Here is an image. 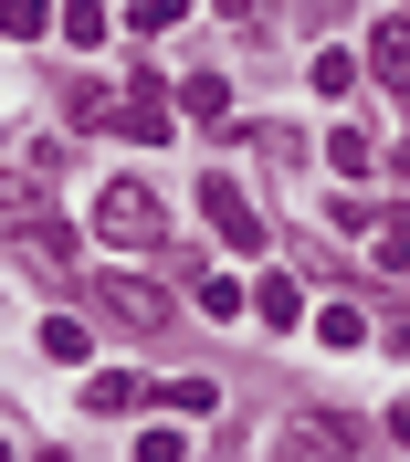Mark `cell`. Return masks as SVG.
I'll list each match as a JSON object with an SVG mask.
<instances>
[{"mask_svg": "<svg viewBox=\"0 0 410 462\" xmlns=\"http://www.w3.org/2000/svg\"><path fill=\"white\" fill-rule=\"evenodd\" d=\"M0 231L11 242H32V263H63L74 242H63V221H53V189L42 179H0Z\"/></svg>", "mask_w": 410, "mask_h": 462, "instance_id": "obj_1", "label": "cell"}, {"mask_svg": "<svg viewBox=\"0 0 410 462\" xmlns=\"http://www.w3.org/2000/svg\"><path fill=\"white\" fill-rule=\"evenodd\" d=\"M85 305H95L106 326H126V337H158V326H169V294L147 284V273H95Z\"/></svg>", "mask_w": 410, "mask_h": 462, "instance_id": "obj_2", "label": "cell"}, {"mask_svg": "<svg viewBox=\"0 0 410 462\" xmlns=\"http://www.w3.org/2000/svg\"><path fill=\"white\" fill-rule=\"evenodd\" d=\"M95 231H106V242H126V253H158V242H169V210L147 200L137 179H116V189H106V210H95Z\"/></svg>", "mask_w": 410, "mask_h": 462, "instance_id": "obj_3", "label": "cell"}, {"mask_svg": "<svg viewBox=\"0 0 410 462\" xmlns=\"http://www.w3.org/2000/svg\"><path fill=\"white\" fill-rule=\"evenodd\" d=\"M200 210L221 221V242H232V253H253V242H264V221H253V200H242V179L210 169V179H200Z\"/></svg>", "mask_w": 410, "mask_h": 462, "instance_id": "obj_4", "label": "cell"}, {"mask_svg": "<svg viewBox=\"0 0 410 462\" xmlns=\"http://www.w3.org/2000/svg\"><path fill=\"white\" fill-rule=\"evenodd\" d=\"M85 400H95V410H137L147 389H137V378H126V368H95V378H85Z\"/></svg>", "mask_w": 410, "mask_h": 462, "instance_id": "obj_5", "label": "cell"}, {"mask_svg": "<svg viewBox=\"0 0 410 462\" xmlns=\"http://www.w3.org/2000/svg\"><path fill=\"white\" fill-rule=\"evenodd\" d=\"M368 53H379V74H389V85H400V95H410V22H389V32H379V42H368Z\"/></svg>", "mask_w": 410, "mask_h": 462, "instance_id": "obj_6", "label": "cell"}, {"mask_svg": "<svg viewBox=\"0 0 410 462\" xmlns=\"http://www.w3.org/2000/svg\"><path fill=\"white\" fill-rule=\"evenodd\" d=\"M42 22H53V0H0V32H11V42H32Z\"/></svg>", "mask_w": 410, "mask_h": 462, "instance_id": "obj_7", "label": "cell"}, {"mask_svg": "<svg viewBox=\"0 0 410 462\" xmlns=\"http://www.w3.org/2000/svg\"><path fill=\"white\" fill-rule=\"evenodd\" d=\"M253 305H264V316H274V326H305V294H294V284H284V273H274V284H264V294H253Z\"/></svg>", "mask_w": 410, "mask_h": 462, "instance_id": "obj_8", "label": "cell"}, {"mask_svg": "<svg viewBox=\"0 0 410 462\" xmlns=\"http://www.w3.org/2000/svg\"><path fill=\"white\" fill-rule=\"evenodd\" d=\"M0 462H11V441H0Z\"/></svg>", "mask_w": 410, "mask_h": 462, "instance_id": "obj_9", "label": "cell"}]
</instances>
